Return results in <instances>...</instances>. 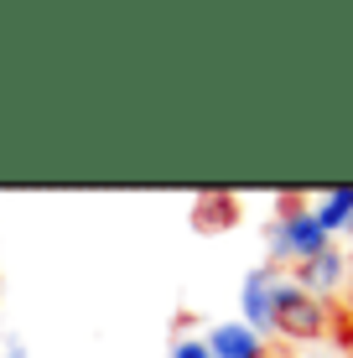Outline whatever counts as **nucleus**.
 <instances>
[{
	"mask_svg": "<svg viewBox=\"0 0 353 358\" xmlns=\"http://www.w3.org/2000/svg\"><path fill=\"white\" fill-rule=\"evenodd\" d=\"M327 234L317 224V213H312V203H301V197H286L281 203V213H275V224H271V270H281V265H307V260H317V255L327 250Z\"/></svg>",
	"mask_w": 353,
	"mask_h": 358,
	"instance_id": "1",
	"label": "nucleus"
},
{
	"mask_svg": "<svg viewBox=\"0 0 353 358\" xmlns=\"http://www.w3.org/2000/svg\"><path fill=\"white\" fill-rule=\"evenodd\" d=\"M333 332V306L307 296L291 275L275 270V338H291V343H317Z\"/></svg>",
	"mask_w": 353,
	"mask_h": 358,
	"instance_id": "2",
	"label": "nucleus"
},
{
	"mask_svg": "<svg viewBox=\"0 0 353 358\" xmlns=\"http://www.w3.org/2000/svg\"><path fill=\"white\" fill-rule=\"evenodd\" d=\"M239 322L250 332H260V338L275 332V270L271 265H254L245 275V286H239Z\"/></svg>",
	"mask_w": 353,
	"mask_h": 358,
	"instance_id": "3",
	"label": "nucleus"
},
{
	"mask_svg": "<svg viewBox=\"0 0 353 358\" xmlns=\"http://www.w3.org/2000/svg\"><path fill=\"white\" fill-rule=\"evenodd\" d=\"M291 280H296V286L307 291V296H317V301L333 306V296L343 291V280H348V255L338 250V244H327L317 260H307V265L291 270Z\"/></svg>",
	"mask_w": 353,
	"mask_h": 358,
	"instance_id": "4",
	"label": "nucleus"
},
{
	"mask_svg": "<svg viewBox=\"0 0 353 358\" xmlns=\"http://www.w3.org/2000/svg\"><path fill=\"white\" fill-rule=\"evenodd\" d=\"M203 343H208L213 358H265L271 353V343H265L260 332H250L245 322H213L203 332Z\"/></svg>",
	"mask_w": 353,
	"mask_h": 358,
	"instance_id": "5",
	"label": "nucleus"
},
{
	"mask_svg": "<svg viewBox=\"0 0 353 358\" xmlns=\"http://www.w3.org/2000/svg\"><path fill=\"white\" fill-rule=\"evenodd\" d=\"M312 213H317V224H322L327 239H333V234H348V224H353V182L327 187L317 203H312Z\"/></svg>",
	"mask_w": 353,
	"mask_h": 358,
	"instance_id": "6",
	"label": "nucleus"
},
{
	"mask_svg": "<svg viewBox=\"0 0 353 358\" xmlns=\"http://www.w3.org/2000/svg\"><path fill=\"white\" fill-rule=\"evenodd\" d=\"M234 224H239L234 192H203L198 197V229H234Z\"/></svg>",
	"mask_w": 353,
	"mask_h": 358,
	"instance_id": "7",
	"label": "nucleus"
},
{
	"mask_svg": "<svg viewBox=\"0 0 353 358\" xmlns=\"http://www.w3.org/2000/svg\"><path fill=\"white\" fill-rule=\"evenodd\" d=\"M166 358H213V353H208V343H203V338H177Z\"/></svg>",
	"mask_w": 353,
	"mask_h": 358,
	"instance_id": "8",
	"label": "nucleus"
},
{
	"mask_svg": "<svg viewBox=\"0 0 353 358\" xmlns=\"http://www.w3.org/2000/svg\"><path fill=\"white\" fill-rule=\"evenodd\" d=\"M0 358H31V348L21 338H6V343H0Z\"/></svg>",
	"mask_w": 353,
	"mask_h": 358,
	"instance_id": "9",
	"label": "nucleus"
},
{
	"mask_svg": "<svg viewBox=\"0 0 353 358\" xmlns=\"http://www.w3.org/2000/svg\"><path fill=\"white\" fill-rule=\"evenodd\" d=\"M348 358H353V332H348Z\"/></svg>",
	"mask_w": 353,
	"mask_h": 358,
	"instance_id": "10",
	"label": "nucleus"
},
{
	"mask_svg": "<svg viewBox=\"0 0 353 358\" xmlns=\"http://www.w3.org/2000/svg\"><path fill=\"white\" fill-rule=\"evenodd\" d=\"M265 358H281V353H265Z\"/></svg>",
	"mask_w": 353,
	"mask_h": 358,
	"instance_id": "11",
	"label": "nucleus"
},
{
	"mask_svg": "<svg viewBox=\"0 0 353 358\" xmlns=\"http://www.w3.org/2000/svg\"><path fill=\"white\" fill-rule=\"evenodd\" d=\"M348 306H353V296H348Z\"/></svg>",
	"mask_w": 353,
	"mask_h": 358,
	"instance_id": "12",
	"label": "nucleus"
},
{
	"mask_svg": "<svg viewBox=\"0 0 353 358\" xmlns=\"http://www.w3.org/2000/svg\"><path fill=\"white\" fill-rule=\"evenodd\" d=\"M348 234H353V224H348Z\"/></svg>",
	"mask_w": 353,
	"mask_h": 358,
	"instance_id": "13",
	"label": "nucleus"
}]
</instances>
